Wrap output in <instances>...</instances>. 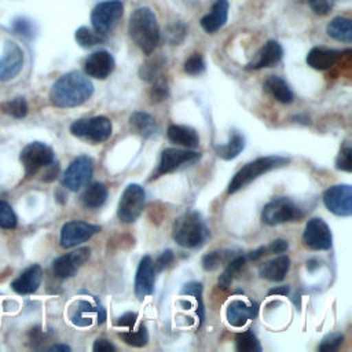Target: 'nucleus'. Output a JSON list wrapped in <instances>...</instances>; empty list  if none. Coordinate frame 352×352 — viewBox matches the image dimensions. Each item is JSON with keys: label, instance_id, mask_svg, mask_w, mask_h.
I'll return each mask as SVG.
<instances>
[{"label": "nucleus", "instance_id": "9d476101", "mask_svg": "<svg viewBox=\"0 0 352 352\" xmlns=\"http://www.w3.org/2000/svg\"><path fill=\"white\" fill-rule=\"evenodd\" d=\"M92 160L88 155H80L65 170L62 184L70 191H78L88 184L92 177Z\"/></svg>", "mask_w": 352, "mask_h": 352}, {"label": "nucleus", "instance_id": "9b49d317", "mask_svg": "<svg viewBox=\"0 0 352 352\" xmlns=\"http://www.w3.org/2000/svg\"><path fill=\"white\" fill-rule=\"evenodd\" d=\"M324 206L337 216L352 214V187L349 184H334L323 192Z\"/></svg>", "mask_w": 352, "mask_h": 352}, {"label": "nucleus", "instance_id": "2eb2a0df", "mask_svg": "<svg viewBox=\"0 0 352 352\" xmlns=\"http://www.w3.org/2000/svg\"><path fill=\"white\" fill-rule=\"evenodd\" d=\"M199 157H201L199 153L191 151V150H183V148H175V147L165 148L161 154L157 172L153 177H158L161 175L173 172L184 164H191L197 161Z\"/></svg>", "mask_w": 352, "mask_h": 352}, {"label": "nucleus", "instance_id": "dca6fc26", "mask_svg": "<svg viewBox=\"0 0 352 352\" xmlns=\"http://www.w3.org/2000/svg\"><path fill=\"white\" fill-rule=\"evenodd\" d=\"M89 248H78L70 253L58 257L52 264V271L56 278L66 279L74 276L78 268L89 258Z\"/></svg>", "mask_w": 352, "mask_h": 352}, {"label": "nucleus", "instance_id": "0eeeda50", "mask_svg": "<svg viewBox=\"0 0 352 352\" xmlns=\"http://www.w3.org/2000/svg\"><path fill=\"white\" fill-rule=\"evenodd\" d=\"M146 202V192L139 184H129L125 187L118 201L117 216L124 223H133L142 214Z\"/></svg>", "mask_w": 352, "mask_h": 352}, {"label": "nucleus", "instance_id": "603ef678", "mask_svg": "<svg viewBox=\"0 0 352 352\" xmlns=\"http://www.w3.org/2000/svg\"><path fill=\"white\" fill-rule=\"evenodd\" d=\"M287 248H289V243H287V241H285V239H275V241H272L271 242V245H270V250L272 252V253H283V252H286L287 250Z\"/></svg>", "mask_w": 352, "mask_h": 352}, {"label": "nucleus", "instance_id": "2f4dec72", "mask_svg": "<svg viewBox=\"0 0 352 352\" xmlns=\"http://www.w3.org/2000/svg\"><path fill=\"white\" fill-rule=\"evenodd\" d=\"M245 263H246V257L245 256H241V254L239 256H234L227 263V267L223 271V274L219 276V286L221 289H227L231 285V282L235 278V275L243 268Z\"/></svg>", "mask_w": 352, "mask_h": 352}, {"label": "nucleus", "instance_id": "8fccbe9b", "mask_svg": "<svg viewBox=\"0 0 352 352\" xmlns=\"http://www.w3.org/2000/svg\"><path fill=\"white\" fill-rule=\"evenodd\" d=\"M138 319V314L135 312H126L124 315H121L120 318H117V320L114 322L116 326H121V327H128V329H132L135 322Z\"/></svg>", "mask_w": 352, "mask_h": 352}, {"label": "nucleus", "instance_id": "a19ab883", "mask_svg": "<svg viewBox=\"0 0 352 352\" xmlns=\"http://www.w3.org/2000/svg\"><path fill=\"white\" fill-rule=\"evenodd\" d=\"M186 33H187V29L183 22H173L165 30V40L172 45H177L179 43L183 41Z\"/></svg>", "mask_w": 352, "mask_h": 352}, {"label": "nucleus", "instance_id": "c85d7f7f", "mask_svg": "<svg viewBox=\"0 0 352 352\" xmlns=\"http://www.w3.org/2000/svg\"><path fill=\"white\" fill-rule=\"evenodd\" d=\"M326 33L337 40V41H342V43H351L352 41V22L348 18L344 16H336L333 18L327 26H326Z\"/></svg>", "mask_w": 352, "mask_h": 352}, {"label": "nucleus", "instance_id": "cd10ccee", "mask_svg": "<svg viewBox=\"0 0 352 352\" xmlns=\"http://www.w3.org/2000/svg\"><path fill=\"white\" fill-rule=\"evenodd\" d=\"M213 148H214L216 154L220 158H223L226 161L234 160L245 148V138L238 131H232L230 133V140L227 143H224V144H214Z\"/></svg>", "mask_w": 352, "mask_h": 352}, {"label": "nucleus", "instance_id": "ddd939ff", "mask_svg": "<svg viewBox=\"0 0 352 352\" xmlns=\"http://www.w3.org/2000/svg\"><path fill=\"white\" fill-rule=\"evenodd\" d=\"M100 231L99 226L81 221V220H72L63 224L60 230V246L62 248H74L85 241H88L92 235Z\"/></svg>", "mask_w": 352, "mask_h": 352}, {"label": "nucleus", "instance_id": "7ed1b4c3", "mask_svg": "<svg viewBox=\"0 0 352 352\" xmlns=\"http://www.w3.org/2000/svg\"><path fill=\"white\" fill-rule=\"evenodd\" d=\"M208 227L198 212H186L179 216L172 228L173 239L179 246L197 248L208 238Z\"/></svg>", "mask_w": 352, "mask_h": 352}, {"label": "nucleus", "instance_id": "c9c22d12", "mask_svg": "<svg viewBox=\"0 0 352 352\" xmlns=\"http://www.w3.org/2000/svg\"><path fill=\"white\" fill-rule=\"evenodd\" d=\"M0 109L3 113L14 117V118H23L28 114V103L25 98L18 96L12 98L10 100H6L0 104Z\"/></svg>", "mask_w": 352, "mask_h": 352}, {"label": "nucleus", "instance_id": "423d86ee", "mask_svg": "<svg viewBox=\"0 0 352 352\" xmlns=\"http://www.w3.org/2000/svg\"><path fill=\"white\" fill-rule=\"evenodd\" d=\"M124 4L121 0H106L99 3L91 12V23L96 33L107 36L117 26L122 16Z\"/></svg>", "mask_w": 352, "mask_h": 352}, {"label": "nucleus", "instance_id": "412c9836", "mask_svg": "<svg viewBox=\"0 0 352 352\" xmlns=\"http://www.w3.org/2000/svg\"><path fill=\"white\" fill-rule=\"evenodd\" d=\"M43 270L38 264H33L26 268L16 279L12 280L11 289L18 294H30L37 290L41 283Z\"/></svg>", "mask_w": 352, "mask_h": 352}, {"label": "nucleus", "instance_id": "1a4fd4ad", "mask_svg": "<svg viewBox=\"0 0 352 352\" xmlns=\"http://www.w3.org/2000/svg\"><path fill=\"white\" fill-rule=\"evenodd\" d=\"M302 213L300 212L297 205L286 197H280L270 201L261 212V220L268 226H276L286 221H293L296 219H300Z\"/></svg>", "mask_w": 352, "mask_h": 352}, {"label": "nucleus", "instance_id": "4c0bfd02", "mask_svg": "<svg viewBox=\"0 0 352 352\" xmlns=\"http://www.w3.org/2000/svg\"><path fill=\"white\" fill-rule=\"evenodd\" d=\"M232 253V252H231ZM231 253L228 250H213L202 257V268L205 271H214L223 263H228Z\"/></svg>", "mask_w": 352, "mask_h": 352}, {"label": "nucleus", "instance_id": "a18cd8bd", "mask_svg": "<svg viewBox=\"0 0 352 352\" xmlns=\"http://www.w3.org/2000/svg\"><path fill=\"white\" fill-rule=\"evenodd\" d=\"M204 70H205V60H204L202 55H199V54H192L184 62V72L191 76L201 74Z\"/></svg>", "mask_w": 352, "mask_h": 352}, {"label": "nucleus", "instance_id": "864d4df0", "mask_svg": "<svg viewBox=\"0 0 352 352\" xmlns=\"http://www.w3.org/2000/svg\"><path fill=\"white\" fill-rule=\"evenodd\" d=\"M48 170L44 173V177H43V180L44 182H52L54 179H56V176H58V170H59V168H58V165L56 164H50L48 165Z\"/></svg>", "mask_w": 352, "mask_h": 352}, {"label": "nucleus", "instance_id": "5fc2aeb1", "mask_svg": "<svg viewBox=\"0 0 352 352\" xmlns=\"http://www.w3.org/2000/svg\"><path fill=\"white\" fill-rule=\"evenodd\" d=\"M290 292L289 286H278V287H272L268 290V296H287Z\"/></svg>", "mask_w": 352, "mask_h": 352}, {"label": "nucleus", "instance_id": "f704fd0d", "mask_svg": "<svg viewBox=\"0 0 352 352\" xmlns=\"http://www.w3.org/2000/svg\"><path fill=\"white\" fill-rule=\"evenodd\" d=\"M118 337L126 344V345H131V346H135V348H140V346H144L147 342H148V333H147V329L146 326L140 324L138 330H129V331H121L118 333Z\"/></svg>", "mask_w": 352, "mask_h": 352}, {"label": "nucleus", "instance_id": "e433bc0d", "mask_svg": "<svg viewBox=\"0 0 352 352\" xmlns=\"http://www.w3.org/2000/svg\"><path fill=\"white\" fill-rule=\"evenodd\" d=\"M165 65V59L162 56H155L153 59H148L144 65H142L139 70V76L144 81L153 82L160 76V70Z\"/></svg>", "mask_w": 352, "mask_h": 352}, {"label": "nucleus", "instance_id": "6e6552de", "mask_svg": "<svg viewBox=\"0 0 352 352\" xmlns=\"http://www.w3.org/2000/svg\"><path fill=\"white\" fill-rule=\"evenodd\" d=\"M54 158V150L43 142H32L21 151V162L26 177H32L38 172V169L52 164Z\"/></svg>", "mask_w": 352, "mask_h": 352}, {"label": "nucleus", "instance_id": "5701e85b", "mask_svg": "<svg viewBox=\"0 0 352 352\" xmlns=\"http://www.w3.org/2000/svg\"><path fill=\"white\" fill-rule=\"evenodd\" d=\"M342 55L341 51L324 47H314L307 55V63L315 70L330 69Z\"/></svg>", "mask_w": 352, "mask_h": 352}, {"label": "nucleus", "instance_id": "aec40b11", "mask_svg": "<svg viewBox=\"0 0 352 352\" xmlns=\"http://www.w3.org/2000/svg\"><path fill=\"white\" fill-rule=\"evenodd\" d=\"M258 312V305L257 302L252 301L248 304L246 301L242 300H232L227 305V322L234 326V327H242L248 320L256 318Z\"/></svg>", "mask_w": 352, "mask_h": 352}, {"label": "nucleus", "instance_id": "f257e3e1", "mask_svg": "<svg viewBox=\"0 0 352 352\" xmlns=\"http://www.w3.org/2000/svg\"><path fill=\"white\" fill-rule=\"evenodd\" d=\"M94 94L92 81L80 72L60 76L51 87L50 100L56 107H76L87 102Z\"/></svg>", "mask_w": 352, "mask_h": 352}, {"label": "nucleus", "instance_id": "b1692460", "mask_svg": "<svg viewBox=\"0 0 352 352\" xmlns=\"http://www.w3.org/2000/svg\"><path fill=\"white\" fill-rule=\"evenodd\" d=\"M289 268H290V258L282 254L263 263L258 268V274L264 279H268L272 282H280L289 272Z\"/></svg>", "mask_w": 352, "mask_h": 352}, {"label": "nucleus", "instance_id": "393cba45", "mask_svg": "<svg viewBox=\"0 0 352 352\" xmlns=\"http://www.w3.org/2000/svg\"><path fill=\"white\" fill-rule=\"evenodd\" d=\"M168 139L172 143L180 144L187 148H195L199 144V136L195 129L186 125H170L168 128Z\"/></svg>", "mask_w": 352, "mask_h": 352}, {"label": "nucleus", "instance_id": "f3484780", "mask_svg": "<svg viewBox=\"0 0 352 352\" xmlns=\"http://www.w3.org/2000/svg\"><path fill=\"white\" fill-rule=\"evenodd\" d=\"M116 67V60L113 55L107 51H95L92 52L84 63V72L87 76L98 78V80H104L109 77Z\"/></svg>", "mask_w": 352, "mask_h": 352}, {"label": "nucleus", "instance_id": "37998d69", "mask_svg": "<svg viewBox=\"0 0 352 352\" xmlns=\"http://www.w3.org/2000/svg\"><path fill=\"white\" fill-rule=\"evenodd\" d=\"M342 341H344V336L341 333L327 334L322 340V342L319 344L318 351H320V352H334V351H338V348L341 346Z\"/></svg>", "mask_w": 352, "mask_h": 352}, {"label": "nucleus", "instance_id": "20e7f679", "mask_svg": "<svg viewBox=\"0 0 352 352\" xmlns=\"http://www.w3.org/2000/svg\"><path fill=\"white\" fill-rule=\"evenodd\" d=\"M289 164V158L282 155H267L260 157L246 165H243L231 179L228 184V194H234L238 190L243 188L249 183H252L254 179H257L260 175L270 172L272 169L280 168L283 165Z\"/></svg>", "mask_w": 352, "mask_h": 352}, {"label": "nucleus", "instance_id": "4468645a", "mask_svg": "<svg viewBox=\"0 0 352 352\" xmlns=\"http://www.w3.org/2000/svg\"><path fill=\"white\" fill-rule=\"evenodd\" d=\"M23 66V51L21 47L8 40L4 43L3 55L0 58V81H10L19 74Z\"/></svg>", "mask_w": 352, "mask_h": 352}, {"label": "nucleus", "instance_id": "f8f14e48", "mask_svg": "<svg viewBox=\"0 0 352 352\" xmlns=\"http://www.w3.org/2000/svg\"><path fill=\"white\" fill-rule=\"evenodd\" d=\"M302 242L307 248L312 250H327L331 248L333 235L330 227L320 217H314L308 220L304 234Z\"/></svg>", "mask_w": 352, "mask_h": 352}, {"label": "nucleus", "instance_id": "3c124183", "mask_svg": "<svg viewBox=\"0 0 352 352\" xmlns=\"http://www.w3.org/2000/svg\"><path fill=\"white\" fill-rule=\"evenodd\" d=\"M92 349L95 352H113V351H116V346L109 340H106V338H98L94 342Z\"/></svg>", "mask_w": 352, "mask_h": 352}, {"label": "nucleus", "instance_id": "bb28decb", "mask_svg": "<svg viewBox=\"0 0 352 352\" xmlns=\"http://www.w3.org/2000/svg\"><path fill=\"white\" fill-rule=\"evenodd\" d=\"M264 89L278 102L280 103H292L294 99V95L287 85V82L278 77V76H270L264 82Z\"/></svg>", "mask_w": 352, "mask_h": 352}, {"label": "nucleus", "instance_id": "4d7b16f0", "mask_svg": "<svg viewBox=\"0 0 352 352\" xmlns=\"http://www.w3.org/2000/svg\"><path fill=\"white\" fill-rule=\"evenodd\" d=\"M50 352H69L70 351V346L69 345H65V344H55L52 346L48 348Z\"/></svg>", "mask_w": 352, "mask_h": 352}, {"label": "nucleus", "instance_id": "473e14b6", "mask_svg": "<svg viewBox=\"0 0 352 352\" xmlns=\"http://www.w3.org/2000/svg\"><path fill=\"white\" fill-rule=\"evenodd\" d=\"M74 38H76L77 44L82 48H91L98 44H102L104 41V36L96 33L95 30L88 29L87 26L78 28L74 33Z\"/></svg>", "mask_w": 352, "mask_h": 352}, {"label": "nucleus", "instance_id": "4be33fe9", "mask_svg": "<svg viewBox=\"0 0 352 352\" xmlns=\"http://www.w3.org/2000/svg\"><path fill=\"white\" fill-rule=\"evenodd\" d=\"M228 18V1L216 0L210 11L201 18V26L206 33H214L224 26Z\"/></svg>", "mask_w": 352, "mask_h": 352}, {"label": "nucleus", "instance_id": "79ce46f5", "mask_svg": "<svg viewBox=\"0 0 352 352\" xmlns=\"http://www.w3.org/2000/svg\"><path fill=\"white\" fill-rule=\"evenodd\" d=\"M16 214L14 213L11 205L6 201H0V227L1 228H15Z\"/></svg>", "mask_w": 352, "mask_h": 352}, {"label": "nucleus", "instance_id": "c03bdc74", "mask_svg": "<svg viewBox=\"0 0 352 352\" xmlns=\"http://www.w3.org/2000/svg\"><path fill=\"white\" fill-rule=\"evenodd\" d=\"M336 166L340 170L351 172L352 170V147L349 143H345L336 160Z\"/></svg>", "mask_w": 352, "mask_h": 352}, {"label": "nucleus", "instance_id": "49530a36", "mask_svg": "<svg viewBox=\"0 0 352 352\" xmlns=\"http://www.w3.org/2000/svg\"><path fill=\"white\" fill-rule=\"evenodd\" d=\"M169 91H168V85L166 81H164L162 78H155L153 81V88L150 91V98L153 102H162L168 98Z\"/></svg>", "mask_w": 352, "mask_h": 352}, {"label": "nucleus", "instance_id": "ea45409f", "mask_svg": "<svg viewBox=\"0 0 352 352\" xmlns=\"http://www.w3.org/2000/svg\"><path fill=\"white\" fill-rule=\"evenodd\" d=\"M12 29L14 32H16L19 36L32 40L34 38L36 33H37V28L34 25L33 21L25 18V16H18L16 19H14L12 22Z\"/></svg>", "mask_w": 352, "mask_h": 352}, {"label": "nucleus", "instance_id": "09e8293b", "mask_svg": "<svg viewBox=\"0 0 352 352\" xmlns=\"http://www.w3.org/2000/svg\"><path fill=\"white\" fill-rule=\"evenodd\" d=\"M173 258H175V254H173L172 250H169V249H168V250H164V252L157 257V260L153 263L154 271H155V272L164 271L166 267H169V265L172 264Z\"/></svg>", "mask_w": 352, "mask_h": 352}, {"label": "nucleus", "instance_id": "58836bf2", "mask_svg": "<svg viewBox=\"0 0 352 352\" xmlns=\"http://www.w3.org/2000/svg\"><path fill=\"white\" fill-rule=\"evenodd\" d=\"M180 294L183 296H194L197 302H198V308H197V315L199 319V323L204 322L205 318V311H204V302H202V283L199 282H188L186 283L182 290Z\"/></svg>", "mask_w": 352, "mask_h": 352}, {"label": "nucleus", "instance_id": "a211bd4d", "mask_svg": "<svg viewBox=\"0 0 352 352\" xmlns=\"http://www.w3.org/2000/svg\"><path fill=\"white\" fill-rule=\"evenodd\" d=\"M155 271L153 267V260L150 256H144L136 270L135 275V294L142 301L144 297L154 293Z\"/></svg>", "mask_w": 352, "mask_h": 352}, {"label": "nucleus", "instance_id": "de8ad7c7", "mask_svg": "<svg viewBox=\"0 0 352 352\" xmlns=\"http://www.w3.org/2000/svg\"><path fill=\"white\" fill-rule=\"evenodd\" d=\"M308 6L316 15H326L334 6V0H307Z\"/></svg>", "mask_w": 352, "mask_h": 352}, {"label": "nucleus", "instance_id": "39448f33", "mask_svg": "<svg viewBox=\"0 0 352 352\" xmlns=\"http://www.w3.org/2000/svg\"><path fill=\"white\" fill-rule=\"evenodd\" d=\"M111 121L104 116L77 120L70 125L72 135L92 143H102L107 140L111 135Z\"/></svg>", "mask_w": 352, "mask_h": 352}, {"label": "nucleus", "instance_id": "7c9ffc66", "mask_svg": "<svg viewBox=\"0 0 352 352\" xmlns=\"http://www.w3.org/2000/svg\"><path fill=\"white\" fill-rule=\"evenodd\" d=\"M95 312V308L91 302L85 300H78L73 304L70 309V320L74 326L78 327H87L92 324V314Z\"/></svg>", "mask_w": 352, "mask_h": 352}, {"label": "nucleus", "instance_id": "72a5a7b5", "mask_svg": "<svg viewBox=\"0 0 352 352\" xmlns=\"http://www.w3.org/2000/svg\"><path fill=\"white\" fill-rule=\"evenodd\" d=\"M235 346L239 352H260L261 346L256 334L249 329L239 334L235 338Z\"/></svg>", "mask_w": 352, "mask_h": 352}, {"label": "nucleus", "instance_id": "6ab92c4d", "mask_svg": "<svg viewBox=\"0 0 352 352\" xmlns=\"http://www.w3.org/2000/svg\"><path fill=\"white\" fill-rule=\"evenodd\" d=\"M283 55L282 45L275 40H268L254 55V58L246 65L248 70H258L264 67H272Z\"/></svg>", "mask_w": 352, "mask_h": 352}, {"label": "nucleus", "instance_id": "f03ea898", "mask_svg": "<svg viewBox=\"0 0 352 352\" xmlns=\"http://www.w3.org/2000/svg\"><path fill=\"white\" fill-rule=\"evenodd\" d=\"M128 33L133 43L146 55H150L160 41V28L154 11L148 7L136 8L129 16Z\"/></svg>", "mask_w": 352, "mask_h": 352}, {"label": "nucleus", "instance_id": "6e6d98bb", "mask_svg": "<svg viewBox=\"0 0 352 352\" xmlns=\"http://www.w3.org/2000/svg\"><path fill=\"white\" fill-rule=\"evenodd\" d=\"M265 249H267V248H264V246H260L258 249H256V250L250 252V253L246 256V260H257L258 257H261V256L264 254Z\"/></svg>", "mask_w": 352, "mask_h": 352}, {"label": "nucleus", "instance_id": "13d9d810", "mask_svg": "<svg viewBox=\"0 0 352 352\" xmlns=\"http://www.w3.org/2000/svg\"><path fill=\"white\" fill-rule=\"evenodd\" d=\"M95 312H96V316H98V323L102 324V323L106 320V311H104V308L99 305V307L95 309Z\"/></svg>", "mask_w": 352, "mask_h": 352}, {"label": "nucleus", "instance_id": "a878e982", "mask_svg": "<svg viewBox=\"0 0 352 352\" xmlns=\"http://www.w3.org/2000/svg\"><path fill=\"white\" fill-rule=\"evenodd\" d=\"M131 128L142 138H151L157 132V122L154 117L146 111H133L129 117Z\"/></svg>", "mask_w": 352, "mask_h": 352}, {"label": "nucleus", "instance_id": "c756f323", "mask_svg": "<svg viewBox=\"0 0 352 352\" xmlns=\"http://www.w3.org/2000/svg\"><path fill=\"white\" fill-rule=\"evenodd\" d=\"M106 199H107V188L103 183H99V182L89 184L81 197L84 206L89 209L100 208L106 202Z\"/></svg>", "mask_w": 352, "mask_h": 352}]
</instances>
